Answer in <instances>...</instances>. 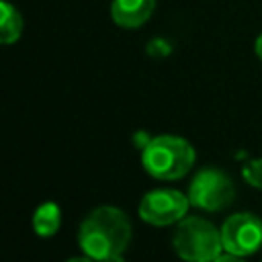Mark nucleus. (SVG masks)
<instances>
[{
    "label": "nucleus",
    "instance_id": "nucleus-1",
    "mask_svg": "<svg viewBox=\"0 0 262 262\" xmlns=\"http://www.w3.org/2000/svg\"><path fill=\"white\" fill-rule=\"evenodd\" d=\"M131 242V221L117 207H96L86 215L78 229V246L94 260L123 254Z\"/></svg>",
    "mask_w": 262,
    "mask_h": 262
},
{
    "label": "nucleus",
    "instance_id": "nucleus-2",
    "mask_svg": "<svg viewBox=\"0 0 262 262\" xmlns=\"http://www.w3.org/2000/svg\"><path fill=\"white\" fill-rule=\"evenodd\" d=\"M141 164L154 178L176 180L182 178L194 164L192 145L176 135H158L143 145Z\"/></svg>",
    "mask_w": 262,
    "mask_h": 262
},
{
    "label": "nucleus",
    "instance_id": "nucleus-3",
    "mask_svg": "<svg viewBox=\"0 0 262 262\" xmlns=\"http://www.w3.org/2000/svg\"><path fill=\"white\" fill-rule=\"evenodd\" d=\"M172 246L184 262H213L223 250L221 231L203 217L180 219Z\"/></svg>",
    "mask_w": 262,
    "mask_h": 262
},
{
    "label": "nucleus",
    "instance_id": "nucleus-4",
    "mask_svg": "<svg viewBox=\"0 0 262 262\" xmlns=\"http://www.w3.org/2000/svg\"><path fill=\"white\" fill-rule=\"evenodd\" d=\"M235 196L231 178L217 168H203L188 186V201L203 211H221Z\"/></svg>",
    "mask_w": 262,
    "mask_h": 262
},
{
    "label": "nucleus",
    "instance_id": "nucleus-5",
    "mask_svg": "<svg viewBox=\"0 0 262 262\" xmlns=\"http://www.w3.org/2000/svg\"><path fill=\"white\" fill-rule=\"evenodd\" d=\"M188 196L174 188H158L147 192L139 203V217L149 225H172L184 219L188 211Z\"/></svg>",
    "mask_w": 262,
    "mask_h": 262
},
{
    "label": "nucleus",
    "instance_id": "nucleus-6",
    "mask_svg": "<svg viewBox=\"0 0 262 262\" xmlns=\"http://www.w3.org/2000/svg\"><path fill=\"white\" fill-rule=\"evenodd\" d=\"M223 250L250 256L262 246V221L252 213H235L225 219L221 227Z\"/></svg>",
    "mask_w": 262,
    "mask_h": 262
},
{
    "label": "nucleus",
    "instance_id": "nucleus-7",
    "mask_svg": "<svg viewBox=\"0 0 262 262\" xmlns=\"http://www.w3.org/2000/svg\"><path fill=\"white\" fill-rule=\"evenodd\" d=\"M154 8L156 0H113L111 18L123 29H137L154 14Z\"/></svg>",
    "mask_w": 262,
    "mask_h": 262
},
{
    "label": "nucleus",
    "instance_id": "nucleus-8",
    "mask_svg": "<svg viewBox=\"0 0 262 262\" xmlns=\"http://www.w3.org/2000/svg\"><path fill=\"white\" fill-rule=\"evenodd\" d=\"M23 33V16L14 4L0 0V45L16 43Z\"/></svg>",
    "mask_w": 262,
    "mask_h": 262
},
{
    "label": "nucleus",
    "instance_id": "nucleus-9",
    "mask_svg": "<svg viewBox=\"0 0 262 262\" xmlns=\"http://www.w3.org/2000/svg\"><path fill=\"white\" fill-rule=\"evenodd\" d=\"M61 225V211L55 203H43L33 213V229L41 237H51Z\"/></svg>",
    "mask_w": 262,
    "mask_h": 262
},
{
    "label": "nucleus",
    "instance_id": "nucleus-10",
    "mask_svg": "<svg viewBox=\"0 0 262 262\" xmlns=\"http://www.w3.org/2000/svg\"><path fill=\"white\" fill-rule=\"evenodd\" d=\"M242 176L244 180L254 186V188H262V158H256V160H250L244 170H242Z\"/></svg>",
    "mask_w": 262,
    "mask_h": 262
},
{
    "label": "nucleus",
    "instance_id": "nucleus-11",
    "mask_svg": "<svg viewBox=\"0 0 262 262\" xmlns=\"http://www.w3.org/2000/svg\"><path fill=\"white\" fill-rule=\"evenodd\" d=\"M213 262H244V256H237V254L227 252V254H219Z\"/></svg>",
    "mask_w": 262,
    "mask_h": 262
},
{
    "label": "nucleus",
    "instance_id": "nucleus-12",
    "mask_svg": "<svg viewBox=\"0 0 262 262\" xmlns=\"http://www.w3.org/2000/svg\"><path fill=\"white\" fill-rule=\"evenodd\" d=\"M66 262H98V260H94V258H90V256H76V258H70V260H66Z\"/></svg>",
    "mask_w": 262,
    "mask_h": 262
},
{
    "label": "nucleus",
    "instance_id": "nucleus-13",
    "mask_svg": "<svg viewBox=\"0 0 262 262\" xmlns=\"http://www.w3.org/2000/svg\"><path fill=\"white\" fill-rule=\"evenodd\" d=\"M254 49H256V55L262 59V33L258 35V39H256V43H254Z\"/></svg>",
    "mask_w": 262,
    "mask_h": 262
},
{
    "label": "nucleus",
    "instance_id": "nucleus-14",
    "mask_svg": "<svg viewBox=\"0 0 262 262\" xmlns=\"http://www.w3.org/2000/svg\"><path fill=\"white\" fill-rule=\"evenodd\" d=\"M100 262H125V258H123V254H117V256H108V258H104Z\"/></svg>",
    "mask_w": 262,
    "mask_h": 262
}]
</instances>
